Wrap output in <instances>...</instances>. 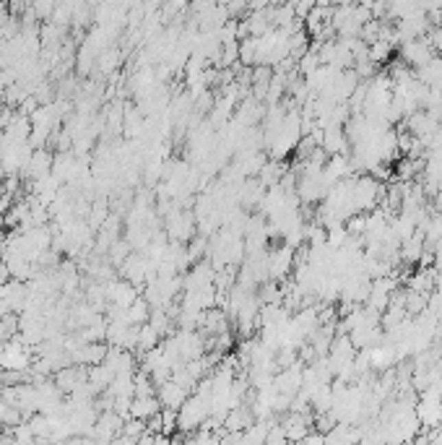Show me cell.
I'll return each instance as SVG.
<instances>
[{
  "label": "cell",
  "mask_w": 442,
  "mask_h": 445,
  "mask_svg": "<svg viewBox=\"0 0 442 445\" xmlns=\"http://www.w3.org/2000/svg\"><path fill=\"white\" fill-rule=\"evenodd\" d=\"M432 58H434V49L430 47L427 37L408 39V42H404V45H401V60H404L406 65H414V68H419V65L430 62Z\"/></svg>",
  "instance_id": "6da1fadb"
},
{
  "label": "cell",
  "mask_w": 442,
  "mask_h": 445,
  "mask_svg": "<svg viewBox=\"0 0 442 445\" xmlns=\"http://www.w3.org/2000/svg\"><path fill=\"white\" fill-rule=\"evenodd\" d=\"M393 47H395L393 39H375V42L369 45V60L375 62V65L388 62L391 60V55H393Z\"/></svg>",
  "instance_id": "7a4b0ae2"
},
{
  "label": "cell",
  "mask_w": 442,
  "mask_h": 445,
  "mask_svg": "<svg viewBox=\"0 0 442 445\" xmlns=\"http://www.w3.org/2000/svg\"><path fill=\"white\" fill-rule=\"evenodd\" d=\"M128 323L130 326H143V323H148V315H151V305H148L146 299H138L135 297V302L128 308Z\"/></svg>",
  "instance_id": "3957f363"
},
{
  "label": "cell",
  "mask_w": 442,
  "mask_h": 445,
  "mask_svg": "<svg viewBox=\"0 0 442 445\" xmlns=\"http://www.w3.org/2000/svg\"><path fill=\"white\" fill-rule=\"evenodd\" d=\"M21 334V318H19V312H8V315H3L0 318V339L3 341H11L13 336Z\"/></svg>",
  "instance_id": "277c9868"
},
{
  "label": "cell",
  "mask_w": 442,
  "mask_h": 445,
  "mask_svg": "<svg viewBox=\"0 0 442 445\" xmlns=\"http://www.w3.org/2000/svg\"><path fill=\"white\" fill-rule=\"evenodd\" d=\"M21 420H24V414L0 396V427H16Z\"/></svg>",
  "instance_id": "5b68a950"
},
{
  "label": "cell",
  "mask_w": 442,
  "mask_h": 445,
  "mask_svg": "<svg viewBox=\"0 0 442 445\" xmlns=\"http://www.w3.org/2000/svg\"><path fill=\"white\" fill-rule=\"evenodd\" d=\"M318 5V0H292V8H294V16L296 19H307V13Z\"/></svg>",
  "instance_id": "8992f818"
},
{
  "label": "cell",
  "mask_w": 442,
  "mask_h": 445,
  "mask_svg": "<svg viewBox=\"0 0 442 445\" xmlns=\"http://www.w3.org/2000/svg\"><path fill=\"white\" fill-rule=\"evenodd\" d=\"M427 42H430V47L434 49V52H442V24L440 26H432V29H427Z\"/></svg>",
  "instance_id": "52a82bcc"
},
{
  "label": "cell",
  "mask_w": 442,
  "mask_h": 445,
  "mask_svg": "<svg viewBox=\"0 0 442 445\" xmlns=\"http://www.w3.org/2000/svg\"><path fill=\"white\" fill-rule=\"evenodd\" d=\"M3 346H5V341H3V339H0V352H3Z\"/></svg>",
  "instance_id": "ba28073f"
}]
</instances>
